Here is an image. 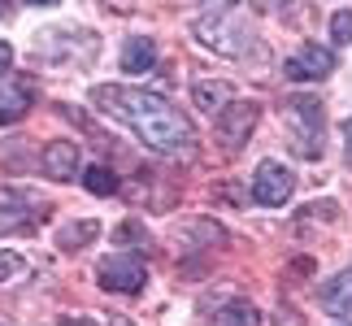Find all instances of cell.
Wrapping results in <instances>:
<instances>
[{
    "instance_id": "16",
    "label": "cell",
    "mask_w": 352,
    "mask_h": 326,
    "mask_svg": "<svg viewBox=\"0 0 352 326\" xmlns=\"http://www.w3.org/2000/svg\"><path fill=\"white\" fill-rule=\"evenodd\" d=\"M22 200V192H0V230H9V226H22V222H31V200H26L22 209H13Z\"/></svg>"
},
{
    "instance_id": "20",
    "label": "cell",
    "mask_w": 352,
    "mask_h": 326,
    "mask_svg": "<svg viewBox=\"0 0 352 326\" xmlns=\"http://www.w3.org/2000/svg\"><path fill=\"white\" fill-rule=\"evenodd\" d=\"M278 322H283V326H300V318H296V309H292V305H283V309H278Z\"/></svg>"
},
{
    "instance_id": "19",
    "label": "cell",
    "mask_w": 352,
    "mask_h": 326,
    "mask_svg": "<svg viewBox=\"0 0 352 326\" xmlns=\"http://www.w3.org/2000/svg\"><path fill=\"white\" fill-rule=\"evenodd\" d=\"M331 35L340 39V44H348V39H352V9H340L331 18Z\"/></svg>"
},
{
    "instance_id": "25",
    "label": "cell",
    "mask_w": 352,
    "mask_h": 326,
    "mask_svg": "<svg viewBox=\"0 0 352 326\" xmlns=\"http://www.w3.org/2000/svg\"><path fill=\"white\" fill-rule=\"evenodd\" d=\"M61 326H91V322H83V318H65Z\"/></svg>"
},
{
    "instance_id": "28",
    "label": "cell",
    "mask_w": 352,
    "mask_h": 326,
    "mask_svg": "<svg viewBox=\"0 0 352 326\" xmlns=\"http://www.w3.org/2000/svg\"><path fill=\"white\" fill-rule=\"evenodd\" d=\"M348 326H352V322H348Z\"/></svg>"
},
{
    "instance_id": "9",
    "label": "cell",
    "mask_w": 352,
    "mask_h": 326,
    "mask_svg": "<svg viewBox=\"0 0 352 326\" xmlns=\"http://www.w3.org/2000/svg\"><path fill=\"white\" fill-rule=\"evenodd\" d=\"M31 105H35V83L31 78L0 74V127H5V122H18Z\"/></svg>"
},
{
    "instance_id": "13",
    "label": "cell",
    "mask_w": 352,
    "mask_h": 326,
    "mask_svg": "<svg viewBox=\"0 0 352 326\" xmlns=\"http://www.w3.org/2000/svg\"><path fill=\"white\" fill-rule=\"evenodd\" d=\"M96 235H100V226H96V222H70V226H61V230H57V243H61L65 252H78L87 239H96Z\"/></svg>"
},
{
    "instance_id": "15",
    "label": "cell",
    "mask_w": 352,
    "mask_h": 326,
    "mask_svg": "<svg viewBox=\"0 0 352 326\" xmlns=\"http://www.w3.org/2000/svg\"><path fill=\"white\" fill-rule=\"evenodd\" d=\"M83 187H87L91 196H113L122 183H118V174H113L109 166H87V170H83Z\"/></svg>"
},
{
    "instance_id": "8",
    "label": "cell",
    "mask_w": 352,
    "mask_h": 326,
    "mask_svg": "<svg viewBox=\"0 0 352 326\" xmlns=\"http://www.w3.org/2000/svg\"><path fill=\"white\" fill-rule=\"evenodd\" d=\"M39 170H44V179L52 183H65L78 174V144L74 140H52L44 153H39Z\"/></svg>"
},
{
    "instance_id": "27",
    "label": "cell",
    "mask_w": 352,
    "mask_h": 326,
    "mask_svg": "<svg viewBox=\"0 0 352 326\" xmlns=\"http://www.w3.org/2000/svg\"><path fill=\"white\" fill-rule=\"evenodd\" d=\"M31 5H57V0H31Z\"/></svg>"
},
{
    "instance_id": "6",
    "label": "cell",
    "mask_w": 352,
    "mask_h": 326,
    "mask_svg": "<svg viewBox=\"0 0 352 326\" xmlns=\"http://www.w3.org/2000/svg\"><path fill=\"white\" fill-rule=\"evenodd\" d=\"M196 35H200V44H209L213 52H226V57H243L248 52V31H243L239 22L231 18H196Z\"/></svg>"
},
{
    "instance_id": "26",
    "label": "cell",
    "mask_w": 352,
    "mask_h": 326,
    "mask_svg": "<svg viewBox=\"0 0 352 326\" xmlns=\"http://www.w3.org/2000/svg\"><path fill=\"white\" fill-rule=\"evenodd\" d=\"M5 13H13V0H0V18H5Z\"/></svg>"
},
{
    "instance_id": "10",
    "label": "cell",
    "mask_w": 352,
    "mask_h": 326,
    "mask_svg": "<svg viewBox=\"0 0 352 326\" xmlns=\"http://www.w3.org/2000/svg\"><path fill=\"white\" fill-rule=\"evenodd\" d=\"M318 305L327 309L331 318H348L352 314V270H340L335 279H327L318 287Z\"/></svg>"
},
{
    "instance_id": "4",
    "label": "cell",
    "mask_w": 352,
    "mask_h": 326,
    "mask_svg": "<svg viewBox=\"0 0 352 326\" xmlns=\"http://www.w3.org/2000/svg\"><path fill=\"white\" fill-rule=\"evenodd\" d=\"M256 118H261V105H256V100H231V105L222 109V113H218V140H222V153H239V148L252 140Z\"/></svg>"
},
{
    "instance_id": "17",
    "label": "cell",
    "mask_w": 352,
    "mask_h": 326,
    "mask_svg": "<svg viewBox=\"0 0 352 326\" xmlns=\"http://www.w3.org/2000/svg\"><path fill=\"white\" fill-rule=\"evenodd\" d=\"M113 243H122V248H135V243H148V230L140 217H126L118 230H113Z\"/></svg>"
},
{
    "instance_id": "1",
    "label": "cell",
    "mask_w": 352,
    "mask_h": 326,
    "mask_svg": "<svg viewBox=\"0 0 352 326\" xmlns=\"http://www.w3.org/2000/svg\"><path fill=\"white\" fill-rule=\"evenodd\" d=\"M91 105L100 113H109L113 122H122L140 144H148L161 157H183L196 148V131L179 109H174L166 96L144 87H122V83H104L91 87Z\"/></svg>"
},
{
    "instance_id": "11",
    "label": "cell",
    "mask_w": 352,
    "mask_h": 326,
    "mask_svg": "<svg viewBox=\"0 0 352 326\" xmlns=\"http://www.w3.org/2000/svg\"><path fill=\"white\" fill-rule=\"evenodd\" d=\"M122 70L126 74H148L157 70V44L148 35H131L126 44H122Z\"/></svg>"
},
{
    "instance_id": "22",
    "label": "cell",
    "mask_w": 352,
    "mask_h": 326,
    "mask_svg": "<svg viewBox=\"0 0 352 326\" xmlns=\"http://www.w3.org/2000/svg\"><path fill=\"white\" fill-rule=\"evenodd\" d=\"M9 65H13V48L5 44V39H0V74H5V70H9Z\"/></svg>"
},
{
    "instance_id": "23",
    "label": "cell",
    "mask_w": 352,
    "mask_h": 326,
    "mask_svg": "<svg viewBox=\"0 0 352 326\" xmlns=\"http://www.w3.org/2000/svg\"><path fill=\"white\" fill-rule=\"evenodd\" d=\"M344 153H348V166H352V118L344 122Z\"/></svg>"
},
{
    "instance_id": "3",
    "label": "cell",
    "mask_w": 352,
    "mask_h": 326,
    "mask_svg": "<svg viewBox=\"0 0 352 326\" xmlns=\"http://www.w3.org/2000/svg\"><path fill=\"white\" fill-rule=\"evenodd\" d=\"M100 287L104 292H118V296H140L144 283H148V265L131 252H118V257H104L100 270H96Z\"/></svg>"
},
{
    "instance_id": "7",
    "label": "cell",
    "mask_w": 352,
    "mask_h": 326,
    "mask_svg": "<svg viewBox=\"0 0 352 326\" xmlns=\"http://www.w3.org/2000/svg\"><path fill=\"white\" fill-rule=\"evenodd\" d=\"M331 70H335V52L322 48V44H300L283 61V74H287L292 83H318V78H327Z\"/></svg>"
},
{
    "instance_id": "12",
    "label": "cell",
    "mask_w": 352,
    "mask_h": 326,
    "mask_svg": "<svg viewBox=\"0 0 352 326\" xmlns=\"http://www.w3.org/2000/svg\"><path fill=\"white\" fill-rule=\"evenodd\" d=\"M192 100H196V109H205V113H222V109L235 100V87L222 83V78H209V83L200 78L192 87Z\"/></svg>"
},
{
    "instance_id": "5",
    "label": "cell",
    "mask_w": 352,
    "mask_h": 326,
    "mask_svg": "<svg viewBox=\"0 0 352 326\" xmlns=\"http://www.w3.org/2000/svg\"><path fill=\"white\" fill-rule=\"evenodd\" d=\"M296 192V174L287 166H278V161H261L252 174V200L256 205H265V209H278V205H287Z\"/></svg>"
},
{
    "instance_id": "2",
    "label": "cell",
    "mask_w": 352,
    "mask_h": 326,
    "mask_svg": "<svg viewBox=\"0 0 352 326\" xmlns=\"http://www.w3.org/2000/svg\"><path fill=\"white\" fill-rule=\"evenodd\" d=\"M292 118V148L300 157H322V100L314 96H292L287 100Z\"/></svg>"
},
{
    "instance_id": "21",
    "label": "cell",
    "mask_w": 352,
    "mask_h": 326,
    "mask_svg": "<svg viewBox=\"0 0 352 326\" xmlns=\"http://www.w3.org/2000/svg\"><path fill=\"white\" fill-rule=\"evenodd\" d=\"M252 5H256V9H261V13H270V9H287V5H292V0H252Z\"/></svg>"
},
{
    "instance_id": "18",
    "label": "cell",
    "mask_w": 352,
    "mask_h": 326,
    "mask_svg": "<svg viewBox=\"0 0 352 326\" xmlns=\"http://www.w3.org/2000/svg\"><path fill=\"white\" fill-rule=\"evenodd\" d=\"M22 274V257L13 252V248H5L0 252V283H9V279H18Z\"/></svg>"
},
{
    "instance_id": "24",
    "label": "cell",
    "mask_w": 352,
    "mask_h": 326,
    "mask_svg": "<svg viewBox=\"0 0 352 326\" xmlns=\"http://www.w3.org/2000/svg\"><path fill=\"white\" fill-rule=\"evenodd\" d=\"M104 326H135V322H131V318H122V314H113V318L104 322Z\"/></svg>"
},
{
    "instance_id": "14",
    "label": "cell",
    "mask_w": 352,
    "mask_h": 326,
    "mask_svg": "<svg viewBox=\"0 0 352 326\" xmlns=\"http://www.w3.org/2000/svg\"><path fill=\"white\" fill-rule=\"evenodd\" d=\"M213 326H261V314H256L248 301H231L218 318H213Z\"/></svg>"
}]
</instances>
